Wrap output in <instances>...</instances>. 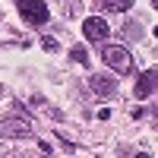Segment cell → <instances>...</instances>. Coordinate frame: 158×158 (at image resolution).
Here are the masks:
<instances>
[{
    "label": "cell",
    "instance_id": "obj_3",
    "mask_svg": "<svg viewBox=\"0 0 158 158\" xmlns=\"http://www.w3.org/2000/svg\"><path fill=\"white\" fill-rule=\"evenodd\" d=\"M16 3H19L22 19H29L32 25H44V22H48V16H51L48 3H41V0H16Z\"/></svg>",
    "mask_w": 158,
    "mask_h": 158
},
{
    "label": "cell",
    "instance_id": "obj_8",
    "mask_svg": "<svg viewBox=\"0 0 158 158\" xmlns=\"http://www.w3.org/2000/svg\"><path fill=\"white\" fill-rule=\"evenodd\" d=\"M41 48L48 51V54H54V51H57V41H54L51 35H48V38H41Z\"/></svg>",
    "mask_w": 158,
    "mask_h": 158
},
{
    "label": "cell",
    "instance_id": "obj_2",
    "mask_svg": "<svg viewBox=\"0 0 158 158\" xmlns=\"http://www.w3.org/2000/svg\"><path fill=\"white\" fill-rule=\"evenodd\" d=\"M0 136H6V139H25V136H32V120L22 117V114L0 117Z\"/></svg>",
    "mask_w": 158,
    "mask_h": 158
},
{
    "label": "cell",
    "instance_id": "obj_7",
    "mask_svg": "<svg viewBox=\"0 0 158 158\" xmlns=\"http://www.w3.org/2000/svg\"><path fill=\"white\" fill-rule=\"evenodd\" d=\"M104 6H108L111 13H127L130 6H133V0H104Z\"/></svg>",
    "mask_w": 158,
    "mask_h": 158
},
{
    "label": "cell",
    "instance_id": "obj_9",
    "mask_svg": "<svg viewBox=\"0 0 158 158\" xmlns=\"http://www.w3.org/2000/svg\"><path fill=\"white\" fill-rule=\"evenodd\" d=\"M73 60H79V63H89V57H85V51H82V48H73Z\"/></svg>",
    "mask_w": 158,
    "mask_h": 158
},
{
    "label": "cell",
    "instance_id": "obj_4",
    "mask_svg": "<svg viewBox=\"0 0 158 158\" xmlns=\"http://www.w3.org/2000/svg\"><path fill=\"white\" fill-rule=\"evenodd\" d=\"M82 35L89 38V41H104V38L111 35V29H108V22H104V19L89 16V19L82 22Z\"/></svg>",
    "mask_w": 158,
    "mask_h": 158
},
{
    "label": "cell",
    "instance_id": "obj_5",
    "mask_svg": "<svg viewBox=\"0 0 158 158\" xmlns=\"http://www.w3.org/2000/svg\"><path fill=\"white\" fill-rule=\"evenodd\" d=\"M155 85H158V73H155V70H146V73L139 76V82H136V92H133V95L142 101V98H149L152 92H155Z\"/></svg>",
    "mask_w": 158,
    "mask_h": 158
},
{
    "label": "cell",
    "instance_id": "obj_10",
    "mask_svg": "<svg viewBox=\"0 0 158 158\" xmlns=\"http://www.w3.org/2000/svg\"><path fill=\"white\" fill-rule=\"evenodd\" d=\"M152 6H155V10H158V0H152Z\"/></svg>",
    "mask_w": 158,
    "mask_h": 158
},
{
    "label": "cell",
    "instance_id": "obj_1",
    "mask_svg": "<svg viewBox=\"0 0 158 158\" xmlns=\"http://www.w3.org/2000/svg\"><path fill=\"white\" fill-rule=\"evenodd\" d=\"M101 60L108 63L111 70H117V73H133V57L127 54V48H120V44H104L101 48Z\"/></svg>",
    "mask_w": 158,
    "mask_h": 158
},
{
    "label": "cell",
    "instance_id": "obj_11",
    "mask_svg": "<svg viewBox=\"0 0 158 158\" xmlns=\"http://www.w3.org/2000/svg\"><path fill=\"white\" fill-rule=\"evenodd\" d=\"M155 127H158V114H155Z\"/></svg>",
    "mask_w": 158,
    "mask_h": 158
},
{
    "label": "cell",
    "instance_id": "obj_6",
    "mask_svg": "<svg viewBox=\"0 0 158 158\" xmlns=\"http://www.w3.org/2000/svg\"><path fill=\"white\" fill-rule=\"evenodd\" d=\"M89 85H92V92H98V95H117V82L108 79V76H92Z\"/></svg>",
    "mask_w": 158,
    "mask_h": 158
}]
</instances>
